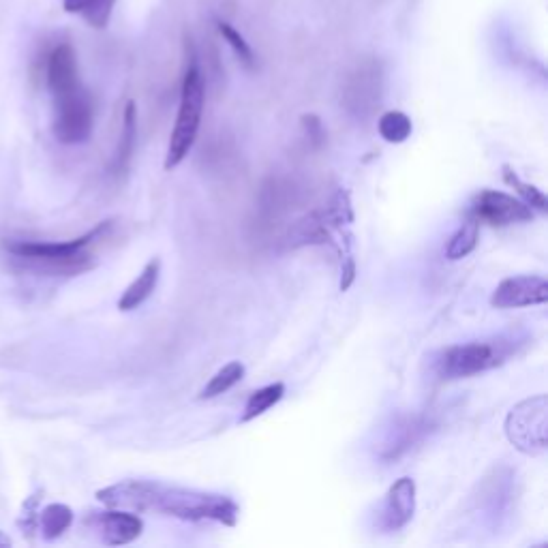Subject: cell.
<instances>
[{
    "label": "cell",
    "instance_id": "obj_6",
    "mask_svg": "<svg viewBox=\"0 0 548 548\" xmlns=\"http://www.w3.org/2000/svg\"><path fill=\"white\" fill-rule=\"evenodd\" d=\"M54 110L52 131L60 144L78 146L90 140L95 129V103L82 84L54 97Z\"/></svg>",
    "mask_w": 548,
    "mask_h": 548
},
{
    "label": "cell",
    "instance_id": "obj_19",
    "mask_svg": "<svg viewBox=\"0 0 548 548\" xmlns=\"http://www.w3.org/2000/svg\"><path fill=\"white\" fill-rule=\"evenodd\" d=\"M283 394H285V384L277 382V384H268L260 390H255L245 409H242V416H240V422H251L255 418H260L262 414H266V411L272 407V405H277L281 399H283Z\"/></svg>",
    "mask_w": 548,
    "mask_h": 548
},
{
    "label": "cell",
    "instance_id": "obj_2",
    "mask_svg": "<svg viewBox=\"0 0 548 548\" xmlns=\"http://www.w3.org/2000/svg\"><path fill=\"white\" fill-rule=\"evenodd\" d=\"M114 221H101L93 230L65 242L41 240H7L5 251L13 257L15 266L43 277H78L97 266L95 247L108 238Z\"/></svg>",
    "mask_w": 548,
    "mask_h": 548
},
{
    "label": "cell",
    "instance_id": "obj_12",
    "mask_svg": "<svg viewBox=\"0 0 548 548\" xmlns=\"http://www.w3.org/2000/svg\"><path fill=\"white\" fill-rule=\"evenodd\" d=\"M416 512V482L411 478H399L394 482L382 506V527L386 531L403 529Z\"/></svg>",
    "mask_w": 548,
    "mask_h": 548
},
{
    "label": "cell",
    "instance_id": "obj_25",
    "mask_svg": "<svg viewBox=\"0 0 548 548\" xmlns=\"http://www.w3.org/2000/svg\"><path fill=\"white\" fill-rule=\"evenodd\" d=\"M300 125L304 131V137H307V142L311 148H322L326 144V129L322 125V120L315 114H304L300 118Z\"/></svg>",
    "mask_w": 548,
    "mask_h": 548
},
{
    "label": "cell",
    "instance_id": "obj_26",
    "mask_svg": "<svg viewBox=\"0 0 548 548\" xmlns=\"http://www.w3.org/2000/svg\"><path fill=\"white\" fill-rule=\"evenodd\" d=\"M356 279V262H354V255H347L341 260V292H347L349 287H352Z\"/></svg>",
    "mask_w": 548,
    "mask_h": 548
},
{
    "label": "cell",
    "instance_id": "obj_10",
    "mask_svg": "<svg viewBox=\"0 0 548 548\" xmlns=\"http://www.w3.org/2000/svg\"><path fill=\"white\" fill-rule=\"evenodd\" d=\"M45 84H48L52 97L69 93L82 84L78 56H75L71 43H58L45 58Z\"/></svg>",
    "mask_w": 548,
    "mask_h": 548
},
{
    "label": "cell",
    "instance_id": "obj_15",
    "mask_svg": "<svg viewBox=\"0 0 548 548\" xmlns=\"http://www.w3.org/2000/svg\"><path fill=\"white\" fill-rule=\"evenodd\" d=\"M135 140H137V108L133 101H129L123 116V131H120V140H118L114 161L110 167L114 176H120L129 170V163L135 150Z\"/></svg>",
    "mask_w": 548,
    "mask_h": 548
},
{
    "label": "cell",
    "instance_id": "obj_17",
    "mask_svg": "<svg viewBox=\"0 0 548 548\" xmlns=\"http://www.w3.org/2000/svg\"><path fill=\"white\" fill-rule=\"evenodd\" d=\"M73 525V510L67 504H48L39 510V531L45 540H58Z\"/></svg>",
    "mask_w": 548,
    "mask_h": 548
},
{
    "label": "cell",
    "instance_id": "obj_7",
    "mask_svg": "<svg viewBox=\"0 0 548 548\" xmlns=\"http://www.w3.org/2000/svg\"><path fill=\"white\" fill-rule=\"evenodd\" d=\"M546 426H548V401L546 394H538L514 405L506 418V435L510 444L527 454L538 456L546 452Z\"/></svg>",
    "mask_w": 548,
    "mask_h": 548
},
{
    "label": "cell",
    "instance_id": "obj_23",
    "mask_svg": "<svg viewBox=\"0 0 548 548\" xmlns=\"http://www.w3.org/2000/svg\"><path fill=\"white\" fill-rule=\"evenodd\" d=\"M217 28H219L221 37H223L227 43H230V48L234 50V54L238 56L240 63L245 65L247 69H253V67H255V54H253V50H251V45L247 43V39L242 37L230 22L219 20V22H217Z\"/></svg>",
    "mask_w": 548,
    "mask_h": 548
},
{
    "label": "cell",
    "instance_id": "obj_8",
    "mask_svg": "<svg viewBox=\"0 0 548 548\" xmlns=\"http://www.w3.org/2000/svg\"><path fill=\"white\" fill-rule=\"evenodd\" d=\"M469 217H474L478 223H486L491 227H508L514 223H527L534 219L531 210L523 200L508 193L486 189L476 195L474 204L469 208Z\"/></svg>",
    "mask_w": 548,
    "mask_h": 548
},
{
    "label": "cell",
    "instance_id": "obj_11",
    "mask_svg": "<svg viewBox=\"0 0 548 548\" xmlns=\"http://www.w3.org/2000/svg\"><path fill=\"white\" fill-rule=\"evenodd\" d=\"M431 422L424 416H403L397 422H394L392 429L388 431L384 444H382V461L392 463L399 461L401 456H405L411 448L424 439V435L429 433Z\"/></svg>",
    "mask_w": 548,
    "mask_h": 548
},
{
    "label": "cell",
    "instance_id": "obj_3",
    "mask_svg": "<svg viewBox=\"0 0 548 548\" xmlns=\"http://www.w3.org/2000/svg\"><path fill=\"white\" fill-rule=\"evenodd\" d=\"M204 101H206L204 75H202L200 67H197L195 58H191V63L185 71V78H182L180 108H178L176 125H174L172 137H170V146H167V155H165V170L167 172L178 167L191 152V148L197 140V133H200Z\"/></svg>",
    "mask_w": 548,
    "mask_h": 548
},
{
    "label": "cell",
    "instance_id": "obj_18",
    "mask_svg": "<svg viewBox=\"0 0 548 548\" xmlns=\"http://www.w3.org/2000/svg\"><path fill=\"white\" fill-rule=\"evenodd\" d=\"M478 238H480V223L474 217H469L448 240L446 257L452 262L463 260V257H467L478 247Z\"/></svg>",
    "mask_w": 548,
    "mask_h": 548
},
{
    "label": "cell",
    "instance_id": "obj_22",
    "mask_svg": "<svg viewBox=\"0 0 548 548\" xmlns=\"http://www.w3.org/2000/svg\"><path fill=\"white\" fill-rule=\"evenodd\" d=\"M504 180H506V185L516 189V193L521 195V200L531 208V210H538L540 215H546L548 212V202H546V197L544 193L534 187V185H529V182H523L519 176L514 174V170H510V167L506 165L504 167Z\"/></svg>",
    "mask_w": 548,
    "mask_h": 548
},
{
    "label": "cell",
    "instance_id": "obj_13",
    "mask_svg": "<svg viewBox=\"0 0 548 548\" xmlns=\"http://www.w3.org/2000/svg\"><path fill=\"white\" fill-rule=\"evenodd\" d=\"M101 538L110 546H125L142 536L144 521L135 512L110 508L97 516Z\"/></svg>",
    "mask_w": 548,
    "mask_h": 548
},
{
    "label": "cell",
    "instance_id": "obj_20",
    "mask_svg": "<svg viewBox=\"0 0 548 548\" xmlns=\"http://www.w3.org/2000/svg\"><path fill=\"white\" fill-rule=\"evenodd\" d=\"M242 377H245V364L242 362L225 364V367L212 375L210 382L200 390V399L221 397V394H225L227 390H232Z\"/></svg>",
    "mask_w": 548,
    "mask_h": 548
},
{
    "label": "cell",
    "instance_id": "obj_1",
    "mask_svg": "<svg viewBox=\"0 0 548 548\" xmlns=\"http://www.w3.org/2000/svg\"><path fill=\"white\" fill-rule=\"evenodd\" d=\"M103 506L129 512H161L180 521H215L236 527L240 508L230 495L185 489L152 480H123L97 491Z\"/></svg>",
    "mask_w": 548,
    "mask_h": 548
},
{
    "label": "cell",
    "instance_id": "obj_24",
    "mask_svg": "<svg viewBox=\"0 0 548 548\" xmlns=\"http://www.w3.org/2000/svg\"><path fill=\"white\" fill-rule=\"evenodd\" d=\"M41 495L43 491H37L30 497H26L24 506H22V514L18 519V527L24 536L33 538L35 531H39V510H41Z\"/></svg>",
    "mask_w": 548,
    "mask_h": 548
},
{
    "label": "cell",
    "instance_id": "obj_27",
    "mask_svg": "<svg viewBox=\"0 0 548 548\" xmlns=\"http://www.w3.org/2000/svg\"><path fill=\"white\" fill-rule=\"evenodd\" d=\"M11 544H13V540L5 534V531H0V548H7Z\"/></svg>",
    "mask_w": 548,
    "mask_h": 548
},
{
    "label": "cell",
    "instance_id": "obj_9",
    "mask_svg": "<svg viewBox=\"0 0 548 548\" xmlns=\"http://www.w3.org/2000/svg\"><path fill=\"white\" fill-rule=\"evenodd\" d=\"M548 283L540 274H523V277H508L497 285L491 296L495 309H521L546 304Z\"/></svg>",
    "mask_w": 548,
    "mask_h": 548
},
{
    "label": "cell",
    "instance_id": "obj_5",
    "mask_svg": "<svg viewBox=\"0 0 548 548\" xmlns=\"http://www.w3.org/2000/svg\"><path fill=\"white\" fill-rule=\"evenodd\" d=\"M384 97V67L377 58H364L347 73L341 105L358 120L371 118Z\"/></svg>",
    "mask_w": 548,
    "mask_h": 548
},
{
    "label": "cell",
    "instance_id": "obj_4",
    "mask_svg": "<svg viewBox=\"0 0 548 548\" xmlns=\"http://www.w3.org/2000/svg\"><path fill=\"white\" fill-rule=\"evenodd\" d=\"M514 354V341L491 339L452 345L437 358V373L444 379H465L497 369Z\"/></svg>",
    "mask_w": 548,
    "mask_h": 548
},
{
    "label": "cell",
    "instance_id": "obj_16",
    "mask_svg": "<svg viewBox=\"0 0 548 548\" xmlns=\"http://www.w3.org/2000/svg\"><path fill=\"white\" fill-rule=\"evenodd\" d=\"M118 0H63L67 13L80 15V18L97 30H103L112 20V11Z\"/></svg>",
    "mask_w": 548,
    "mask_h": 548
},
{
    "label": "cell",
    "instance_id": "obj_14",
    "mask_svg": "<svg viewBox=\"0 0 548 548\" xmlns=\"http://www.w3.org/2000/svg\"><path fill=\"white\" fill-rule=\"evenodd\" d=\"M159 274H161V260L159 257H152V260L144 266V270L137 274V279L125 289L123 296H120L118 309L127 313V311H135L137 307H142V304L157 289Z\"/></svg>",
    "mask_w": 548,
    "mask_h": 548
},
{
    "label": "cell",
    "instance_id": "obj_21",
    "mask_svg": "<svg viewBox=\"0 0 548 548\" xmlns=\"http://www.w3.org/2000/svg\"><path fill=\"white\" fill-rule=\"evenodd\" d=\"M377 129H379V135H382L388 144H403L414 127H411V118L405 112L390 110L379 116Z\"/></svg>",
    "mask_w": 548,
    "mask_h": 548
}]
</instances>
